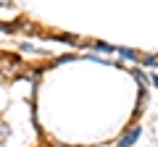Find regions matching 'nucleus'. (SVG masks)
Masks as SVG:
<instances>
[{"instance_id":"nucleus-4","label":"nucleus","mask_w":158,"mask_h":147,"mask_svg":"<svg viewBox=\"0 0 158 147\" xmlns=\"http://www.w3.org/2000/svg\"><path fill=\"white\" fill-rule=\"evenodd\" d=\"M95 47H98V50H100V53H111V45H103V42H98Z\"/></svg>"},{"instance_id":"nucleus-3","label":"nucleus","mask_w":158,"mask_h":147,"mask_svg":"<svg viewBox=\"0 0 158 147\" xmlns=\"http://www.w3.org/2000/svg\"><path fill=\"white\" fill-rule=\"evenodd\" d=\"M118 53H121L124 58H135V61H137V53L135 50H118Z\"/></svg>"},{"instance_id":"nucleus-1","label":"nucleus","mask_w":158,"mask_h":147,"mask_svg":"<svg viewBox=\"0 0 158 147\" xmlns=\"http://www.w3.org/2000/svg\"><path fill=\"white\" fill-rule=\"evenodd\" d=\"M137 139H140V126H132V129H129L124 137H121V139L116 142V147H129V145H135Z\"/></svg>"},{"instance_id":"nucleus-2","label":"nucleus","mask_w":158,"mask_h":147,"mask_svg":"<svg viewBox=\"0 0 158 147\" xmlns=\"http://www.w3.org/2000/svg\"><path fill=\"white\" fill-rule=\"evenodd\" d=\"M8 137H11V129H8V124H3V121H0V145H3Z\"/></svg>"}]
</instances>
